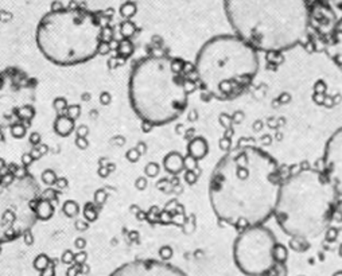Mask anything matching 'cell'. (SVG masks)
Segmentation results:
<instances>
[{
	"instance_id": "obj_18",
	"label": "cell",
	"mask_w": 342,
	"mask_h": 276,
	"mask_svg": "<svg viewBox=\"0 0 342 276\" xmlns=\"http://www.w3.org/2000/svg\"><path fill=\"white\" fill-rule=\"evenodd\" d=\"M333 6L336 7L337 10H340V11H342V0H329Z\"/></svg>"
},
{
	"instance_id": "obj_12",
	"label": "cell",
	"mask_w": 342,
	"mask_h": 276,
	"mask_svg": "<svg viewBox=\"0 0 342 276\" xmlns=\"http://www.w3.org/2000/svg\"><path fill=\"white\" fill-rule=\"evenodd\" d=\"M327 53L334 65L342 72V16L337 20L331 30Z\"/></svg>"
},
{
	"instance_id": "obj_10",
	"label": "cell",
	"mask_w": 342,
	"mask_h": 276,
	"mask_svg": "<svg viewBox=\"0 0 342 276\" xmlns=\"http://www.w3.org/2000/svg\"><path fill=\"white\" fill-rule=\"evenodd\" d=\"M109 276H187L178 267L155 259H139L124 263Z\"/></svg>"
},
{
	"instance_id": "obj_2",
	"label": "cell",
	"mask_w": 342,
	"mask_h": 276,
	"mask_svg": "<svg viewBox=\"0 0 342 276\" xmlns=\"http://www.w3.org/2000/svg\"><path fill=\"white\" fill-rule=\"evenodd\" d=\"M234 35L256 51L282 53L306 41L311 27L309 0H222Z\"/></svg>"
},
{
	"instance_id": "obj_3",
	"label": "cell",
	"mask_w": 342,
	"mask_h": 276,
	"mask_svg": "<svg viewBox=\"0 0 342 276\" xmlns=\"http://www.w3.org/2000/svg\"><path fill=\"white\" fill-rule=\"evenodd\" d=\"M186 62L168 55H148L133 65L128 78V98L140 120L166 126L185 112L192 93Z\"/></svg>"
},
{
	"instance_id": "obj_14",
	"label": "cell",
	"mask_w": 342,
	"mask_h": 276,
	"mask_svg": "<svg viewBox=\"0 0 342 276\" xmlns=\"http://www.w3.org/2000/svg\"><path fill=\"white\" fill-rule=\"evenodd\" d=\"M54 213V206L49 199L41 198L35 205V214L38 220H49Z\"/></svg>"
},
{
	"instance_id": "obj_16",
	"label": "cell",
	"mask_w": 342,
	"mask_h": 276,
	"mask_svg": "<svg viewBox=\"0 0 342 276\" xmlns=\"http://www.w3.org/2000/svg\"><path fill=\"white\" fill-rule=\"evenodd\" d=\"M42 179L43 182H46L48 185H53V183H55V180H57V177H55V174L51 170H48V171L43 173Z\"/></svg>"
},
{
	"instance_id": "obj_1",
	"label": "cell",
	"mask_w": 342,
	"mask_h": 276,
	"mask_svg": "<svg viewBox=\"0 0 342 276\" xmlns=\"http://www.w3.org/2000/svg\"><path fill=\"white\" fill-rule=\"evenodd\" d=\"M280 183V170L270 154L241 146L222 155L213 168L210 206L220 221L239 230L264 225L274 216Z\"/></svg>"
},
{
	"instance_id": "obj_7",
	"label": "cell",
	"mask_w": 342,
	"mask_h": 276,
	"mask_svg": "<svg viewBox=\"0 0 342 276\" xmlns=\"http://www.w3.org/2000/svg\"><path fill=\"white\" fill-rule=\"evenodd\" d=\"M41 187L26 170L0 173V245L26 236L38 221Z\"/></svg>"
},
{
	"instance_id": "obj_17",
	"label": "cell",
	"mask_w": 342,
	"mask_h": 276,
	"mask_svg": "<svg viewBox=\"0 0 342 276\" xmlns=\"http://www.w3.org/2000/svg\"><path fill=\"white\" fill-rule=\"evenodd\" d=\"M24 132H26V126H23V124H16V126L11 127V133L15 138L23 136Z\"/></svg>"
},
{
	"instance_id": "obj_4",
	"label": "cell",
	"mask_w": 342,
	"mask_h": 276,
	"mask_svg": "<svg viewBox=\"0 0 342 276\" xmlns=\"http://www.w3.org/2000/svg\"><path fill=\"white\" fill-rule=\"evenodd\" d=\"M338 198L324 171L302 168L282 179L274 217L293 240L314 241L329 228Z\"/></svg>"
},
{
	"instance_id": "obj_5",
	"label": "cell",
	"mask_w": 342,
	"mask_h": 276,
	"mask_svg": "<svg viewBox=\"0 0 342 276\" xmlns=\"http://www.w3.org/2000/svg\"><path fill=\"white\" fill-rule=\"evenodd\" d=\"M259 66V53L251 45L234 34H221L199 48L192 70L206 96L229 101L249 89Z\"/></svg>"
},
{
	"instance_id": "obj_15",
	"label": "cell",
	"mask_w": 342,
	"mask_h": 276,
	"mask_svg": "<svg viewBox=\"0 0 342 276\" xmlns=\"http://www.w3.org/2000/svg\"><path fill=\"white\" fill-rule=\"evenodd\" d=\"M64 211L66 213L67 216H70V217H73V216H76L78 213V206H77V204H74V202H66L65 204V206H64Z\"/></svg>"
},
{
	"instance_id": "obj_13",
	"label": "cell",
	"mask_w": 342,
	"mask_h": 276,
	"mask_svg": "<svg viewBox=\"0 0 342 276\" xmlns=\"http://www.w3.org/2000/svg\"><path fill=\"white\" fill-rule=\"evenodd\" d=\"M54 131L60 136H69L74 131V119L69 114H60L54 121Z\"/></svg>"
},
{
	"instance_id": "obj_9",
	"label": "cell",
	"mask_w": 342,
	"mask_h": 276,
	"mask_svg": "<svg viewBox=\"0 0 342 276\" xmlns=\"http://www.w3.org/2000/svg\"><path fill=\"white\" fill-rule=\"evenodd\" d=\"M36 81L20 69L0 72V128L26 126L35 114Z\"/></svg>"
},
{
	"instance_id": "obj_6",
	"label": "cell",
	"mask_w": 342,
	"mask_h": 276,
	"mask_svg": "<svg viewBox=\"0 0 342 276\" xmlns=\"http://www.w3.org/2000/svg\"><path fill=\"white\" fill-rule=\"evenodd\" d=\"M104 38L100 19L80 7H62L45 14L35 30L41 54L57 66H76L93 60Z\"/></svg>"
},
{
	"instance_id": "obj_11",
	"label": "cell",
	"mask_w": 342,
	"mask_h": 276,
	"mask_svg": "<svg viewBox=\"0 0 342 276\" xmlns=\"http://www.w3.org/2000/svg\"><path fill=\"white\" fill-rule=\"evenodd\" d=\"M322 171L342 198V127L331 133L325 144Z\"/></svg>"
},
{
	"instance_id": "obj_8",
	"label": "cell",
	"mask_w": 342,
	"mask_h": 276,
	"mask_svg": "<svg viewBox=\"0 0 342 276\" xmlns=\"http://www.w3.org/2000/svg\"><path fill=\"white\" fill-rule=\"evenodd\" d=\"M232 252L234 264L245 276H270L280 263L277 239L265 225L240 229Z\"/></svg>"
}]
</instances>
